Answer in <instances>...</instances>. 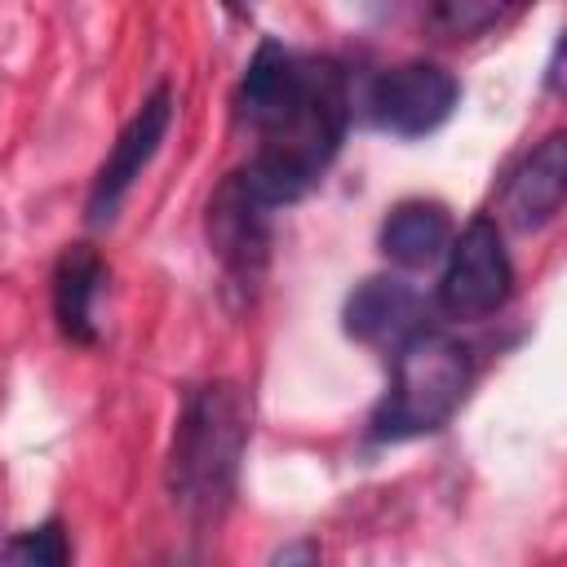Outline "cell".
<instances>
[{"label":"cell","instance_id":"obj_1","mask_svg":"<svg viewBox=\"0 0 567 567\" xmlns=\"http://www.w3.org/2000/svg\"><path fill=\"white\" fill-rule=\"evenodd\" d=\"M301 97L284 124L261 133L257 155L235 168L239 186L261 208H288L315 190L346 142L350 124V80L337 58H301Z\"/></svg>","mask_w":567,"mask_h":567},{"label":"cell","instance_id":"obj_2","mask_svg":"<svg viewBox=\"0 0 567 567\" xmlns=\"http://www.w3.org/2000/svg\"><path fill=\"white\" fill-rule=\"evenodd\" d=\"M248 430H252V403L235 381H208L186 394L168 443L164 483L190 527L208 532L235 505Z\"/></svg>","mask_w":567,"mask_h":567},{"label":"cell","instance_id":"obj_3","mask_svg":"<svg viewBox=\"0 0 567 567\" xmlns=\"http://www.w3.org/2000/svg\"><path fill=\"white\" fill-rule=\"evenodd\" d=\"M470 381H474L470 346H461L447 332L416 328L394 346V377L385 399L372 408L368 434L377 443H408L443 430L465 403Z\"/></svg>","mask_w":567,"mask_h":567},{"label":"cell","instance_id":"obj_4","mask_svg":"<svg viewBox=\"0 0 567 567\" xmlns=\"http://www.w3.org/2000/svg\"><path fill=\"white\" fill-rule=\"evenodd\" d=\"M447 266H443V279H439V310L456 323H478L487 315H496L509 292H514V266H509V252H505V239H501V226L496 217L478 213L465 221V230L447 244Z\"/></svg>","mask_w":567,"mask_h":567},{"label":"cell","instance_id":"obj_5","mask_svg":"<svg viewBox=\"0 0 567 567\" xmlns=\"http://www.w3.org/2000/svg\"><path fill=\"white\" fill-rule=\"evenodd\" d=\"M204 226H208V248L221 266L226 292H239L244 301H252L266 275V261H270V208H261L230 173L213 190Z\"/></svg>","mask_w":567,"mask_h":567},{"label":"cell","instance_id":"obj_6","mask_svg":"<svg viewBox=\"0 0 567 567\" xmlns=\"http://www.w3.org/2000/svg\"><path fill=\"white\" fill-rule=\"evenodd\" d=\"M461 102V80L439 62H403L372 80L368 111L372 124L394 137H425L452 120Z\"/></svg>","mask_w":567,"mask_h":567},{"label":"cell","instance_id":"obj_7","mask_svg":"<svg viewBox=\"0 0 567 567\" xmlns=\"http://www.w3.org/2000/svg\"><path fill=\"white\" fill-rule=\"evenodd\" d=\"M173 124V89L168 84H155L146 93V102L133 111V120L120 128L111 155L102 159L93 186H89V199H84V221L89 226H111L133 190V182L142 177V168L155 159L164 133Z\"/></svg>","mask_w":567,"mask_h":567},{"label":"cell","instance_id":"obj_8","mask_svg":"<svg viewBox=\"0 0 567 567\" xmlns=\"http://www.w3.org/2000/svg\"><path fill=\"white\" fill-rule=\"evenodd\" d=\"M567 199V133L536 142L505 182V217L514 230H540L563 213Z\"/></svg>","mask_w":567,"mask_h":567},{"label":"cell","instance_id":"obj_9","mask_svg":"<svg viewBox=\"0 0 567 567\" xmlns=\"http://www.w3.org/2000/svg\"><path fill=\"white\" fill-rule=\"evenodd\" d=\"M301 75H306V66L297 53H288L279 40H261L239 75V89H235L239 120L257 133H270L275 124H284L301 97Z\"/></svg>","mask_w":567,"mask_h":567},{"label":"cell","instance_id":"obj_10","mask_svg":"<svg viewBox=\"0 0 567 567\" xmlns=\"http://www.w3.org/2000/svg\"><path fill=\"white\" fill-rule=\"evenodd\" d=\"M341 328H346V337H354L363 346H399L403 337L425 328L421 297L412 284H403L394 275H372L346 297Z\"/></svg>","mask_w":567,"mask_h":567},{"label":"cell","instance_id":"obj_11","mask_svg":"<svg viewBox=\"0 0 567 567\" xmlns=\"http://www.w3.org/2000/svg\"><path fill=\"white\" fill-rule=\"evenodd\" d=\"M106 288V261L93 244H66L58 266H53V319L58 332L75 346H93L97 341V323H93V306Z\"/></svg>","mask_w":567,"mask_h":567},{"label":"cell","instance_id":"obj_12","mask_svg":"<svg viewBox=\"0 0 567 567\" xmlns=\"http://www.w3.org/2000/svg\"><path fill=\"white\" fill-rule=\"evenodd\" d=\"M452 244V217L434 199H403L381 221V252L399 270L434 266Z\"/></svg>","mask_w":567,"mask_h":567},{"label":"cell","instance_id":"obj_13","mask_svg":"<svg viewBox=\"0 0 567 567\" xmlns=\"http://www.w3.org/2000/svg\"><path fill=\"white\" fill-rule=\"evenodd\" d=\"M514 0H430V22L447 40H474L501 22Z\"/></svg>","mask_w":567,"mask_h":567},{"label":"cell","instance_id":"obj_14","mask_svg":"<svg viewBox=\"0 0 567 567\" xmlns=\"http://www.w3.org/2000/svg\"><path fill=\"white\" fill-rule=\"evenodd\" d=\"M0 563H27V567H62V563H71V545H66L62 523L49 518L40 527L18 532L13 540L0 545Z\"/></svg>","mask_w":567,"mask_h":567},{"label":"cell","instance_id":"obj_15","mask_svg":"<svg viewBox=\"0 0 567 567\" xmlns=\"http://www.w3.org/2000/svg\"><path fill=\"white\" fill-rule=\"evenodd\" d=\"M270 563H319V545L306 540V545H284L270 554Z\"/></svg>","mask_w":567,"mask_h":567},{"label":"cell","instance_id":"obj_16","mask_svg":"<svg viewBox=\"0 0 567 567\" xmlns=\"http://www.w3.org/2000/svg\"><path fill=\"white\" fill-rule=\"evenodd\" d=\"M558 80H563V40L554 44V58H549V66H545V89L558 93Z\"/></svg>","mask_w":567,"mask_h":567},{"label":"cell","instance_id":"obj_17","mask_svg":"<svg viewBox=\"0 0 567 567\" xmlns=\"http://www.w3.org/2000/svg\"><path fill=\"white\" fill-rule=\"evenodd\" d=\"M514 4H527V0H514Z\"/></svg>","mask_w":567,"mask_h":567}]
</instances>
